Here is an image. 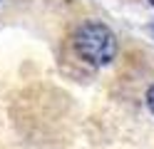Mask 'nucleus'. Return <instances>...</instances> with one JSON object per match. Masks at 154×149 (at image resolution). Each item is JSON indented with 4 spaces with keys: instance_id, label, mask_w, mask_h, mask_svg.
<instances>
[{
    "instance_id": "nucleus-2",
    "label": "nucleus",
    "mask_w": 154,
    "mask_h": 149,
    "mask_svg": "<svg viewBox=\"0 0 154 149\" xmlns=\"http://www.w3.org/2000/svg\"><path fill=\"white\" fill-rule=\"evenodd\" d=\"M147 104H149V109H152V114H154V85L149 87V92H147Z\"/></svg>"
},
{
    "instance_id": "nucleus-3",
    "label": "nucleus",
    "mask_w": 154,
    "mask_h": 149,
    "mask_svg": "<svg viewBox=\"0 0 154 149\" xmlns=\"http://www.w3.org/2000/svg\"><path fill=\"white\" fill-rule=\"evenodd\" d=\"M149 33H152V37H154V25H149Z\"/></svg>"
},
{
    "instance_id": "nucleus-1",
    "label": "nucleus",
    "mask_w": 154,
    "mask_h": 149,
    "mask_svg": "<svg viewBox=\"0 0 154 149\" xmlns=\"http://www.w3.org/2000/svg\"><path fill=\"white\" fill-rule=\"evenodd\" d=\"M75 52L90 65H107L117 55V37L102 23H85L72 35Z\"/></svg>"
},
{
    "instance_id": "nucleus-4",
    "label": "nucleus",
    "mask_w": 154,
    "mask_h": 149,
    "mask_svg": "<svg viewBox=\"0 0 154 149\" xmlns=\"http://www.w3.org/2000/svg\"><path fill=\"white\" fill-rule=\"evenodd\" d=\"M152 5H154V0H152Z\"/></svg>"
}]
</instances>
